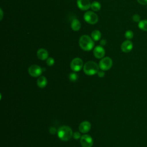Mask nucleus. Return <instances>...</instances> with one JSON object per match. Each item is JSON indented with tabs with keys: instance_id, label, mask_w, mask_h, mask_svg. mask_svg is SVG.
Returning a JSON list of instances; mask_svg holds the SVG:
<instances>
[{
	"instance_id": "1",
	"label": "nucleus",
	"mask_w": 147,
	"mask_h": 147,
	"mask_svg": "<svg viewBox=\"0 0 147 147\" xmlns=\"http://www.w3.org/2000/svg\"><path fill=\"white\" fill-rule=\"evenodd\" d=\"M79 44L81 49L83 51H90L94 48L95 43L91 37L87 34H84L80 37Z\"/></svg>"
},
{
	"instance_id": "2",
	"label": "nucleus",
	"mask_w": 147,
	"mask_h": 147,
	"mask_svg": "<svg viewBox=\"0 0 147 147\" xmlns=\"http://www.w3.org/2000/svg\"><path fill=\"white\" fill-rule=\"evenodd\" d=\"M57 136L61 140L67 141L71 138L73 132L69 126H62L57 130Z\"/></svg>"
},
{
	"instance_id": "3",
	"label": "nucleus",
	"mask_w": 147,
	"mask_h": 147,
	"mask_svg": "<svg viewBox=\"0 0 147 147\" xmlns=\"http://www.w3.org/2000/svg\"><path fill=\"white\" fill-rule=\"evenodd\" d=\"M99 65L93 61H88L86 62L83 66L84 72L89 76L94 75L99 71Z\"/></svg>"
},
{
	"instance_id": "4",
	"label": "nucleus",
	"mask_w": 147,
	"mask_h": 147,
	"mask_svg": "<svg viewBox=\"0 0 147 147\" xmlns=\"http://www.w3.org/2000/svg\"><path fill=\"white\" fill-rule=\"evenodd\" d=\"M83 18L86 22L91 25L95 24L98 21V15L92 11H86L83 16Z\"/></svg>"
},
{
	"instance_id": "5",
	"label": "nucleus",
	"mask_w": 147,
	"mask_h": 147,
	"mask_svg": "<svg viewBox=\"0 0 147 147\" xmlns=\"http://www.w3.org/2000/svg\"><path fill=\"white\" fill-rule=\"evenodd\" d=\"M113 65L112 59L109 57H105L101 59L99 63V68L103 71L110 69Z\"/></svg>"
},
{
	"instance_id": "6",
	"label": "nucleus",
	"mask_w": 147,
	"mask_h": 147,
	"mask_svg": "<svg viewBox=\"0 0 147 147\" xmlns=\"http://www.w3.org/2000/svg\"><path fill=\"white\" fill-rule=\"evenodd\" d=\"M83 66V61L79 57H76L72 59L70 64V67L71 69L74 72L80 71Z\"/></svg>"
},
{
	"instance_id": "7",
	"label": "nucleus",
	"mask_w": 147,
	"mask_h": 147,
	"mask_svg": "<svg viewBox=\"0 0 147 147\" xmlns=\"http://www.w3.org/2000/svg\"><path fill=\"white\" fill-rule=\"evenodd\" d=\"M42 72V68L38 65L33 64L28 68V73L32 77H39Z\"/></svg>"
},
{
	"instance_id": "8",
	"label": "nucleus",
	"mask_w": 147,
	"mask_h": 147,
	"mask_svg": "<svg viewBox=\"0 0 147 147\" xmlns=\"http://www.w3.org/2000/svg\"><path fill=\"white\" fill-rule=\"evenodd\" d=\"M80 144L82 147H92L93 145L92 138L88 134H84L80 138Z\"/></svg>"
},
{
	"instance_id": "9",
	"label": "nucleus",
	"mask_w": 147,
	"mask_h": 147,
	"mask_svg": "<svg viewBox=\"0 0 147 147\" xmlns=\"http://www.w3.org/2000/svg\"><path fill=\"white\" fill-rule=\"evenodd\" d=\"M77 6L79 9L83 11L88 10L91 7V2L90 0H77Z\"/></svg>"
},
{
	"instance_id": "10",
	"label": "nucleus",
	"mask_w": 147,
	"mask_h": 147,
	"mask_svg": "<svg viewBox=\"0 0 147 147\" xmlns=\"http://www.w3.org/2000/svg\"><path fill=\"white\" fill-rule=\"evenodd\" d=\"M94 56L97 59H102L105 55V50L101 45L95 47L93 51Z\"/></svg>"
},
{
	"instance_id": "11",
	"label": "nucleus",
	"mask_w": 147,
	"mask_h": 147,
	"mask_svg": "<svg viewBox=\"0 0 147 147\" xmlns=\"http://www.w3.org/2000/svg\"><path fill=\"white\" fill-rule=\"evenodd\" d=\"M133 48V44L131 41L127 40L123 41L121 46V49L123 52L129 53L130 52Z\"/></svg>"
},
{
	"instance_id": "12",
	"label": "nucleus",
	"mask_w": 147,
	"mask_h": 147,
	"mask_svg": "<svg viewBox=\"0 0 147 147\" xmlns=\"http://www.w3.org/2000/svg\"><path fill=\"white\" fill-rule=\"evenodd\" d=\"M91 127V123L87 121H83L79 126V130L83 133H86L88 132Z\"/></svg>"
},
{
	"instance_id": "13",
	"label": "nucleus",
	"mask_w": 147,
	"mask_h": 147,
	"mask_svg": "<svg viewBox=\"0 0 147 147\" xmlns=\"http://www.w3.org/2000/svg\"><path fill=\"white\" fill-rule=\"evenodd\" d=\"M37 56L40 60H47L48 58V52L45 49L40 48L37 52Z\"/></svg>"
},
{
	"instance_id": "14",
	"label": "nucleus",
	"mask_w": 147,
	"mask_h": 147,
	"mask_svg": "<svg viewBox=\"0 0 147 147\" xmlns=\"http://www.w3.org/2000/svg\"><path fill=\"white\" fill-rule=\"evenodd\" d=\"M47 84V79L44 76H40L37 80V85L40 88H44Z\"/></svg>"
},
{
	"instance_id": "15",
	"label": "nucleus",
	"mask_w": 147,
	"mask_h": 147,
	"mask_svg": "<svg viewBox=\"0 0 147 147\" xmlns=\"http://www.w3.org/2000/svg\"><path fill=\"white\" fill-rule=\"evenodd\" d=\"M81 23L76 18L74 19L71 24V29L74 30V31H78L80 28H81Z\"/></svg>"
},
{
	"instance_id": "16",
	"label": "nucleus",
	"mask_w": 147,
	"mask_h": 147,
	"mask_svg": "<svg viewBox=\"0 0 147 147\" xmlns=\"http://www.w3.org/2000/svg\"><path fill=\"white\" fill-rule=\"evenodd\" d=\"M102 36L101 32L99 30H94L91 34V37L94 41H98L100 40Z\"/></svg>"
},
{
	"instance_id": "17",
	"label": "nucleus",
	"mask_w": 147,
	"mask_h": 147,
	"mask_svg": "<svg viewBox=\"0 0 147 147\" xmlns=\"http://www.w3.org/2000/svg\"><path fill=\"white\" fill-rule=\"evenodd\" d=\"M101 8L100 3L98 1H94L91 4V9L94 11H99Z\"/></svg>"
},
{
	"instance_id": "18",
	"label": "nucleus",
	"mask_w": 147,
	"mask_h": 147,
	"mask_svg": "<svg viewBox=\"0 0 147 147\" xmlns=\"http://www.w3.org/2000/svg\"><path fill=\"white\" fill-rule=\"evenodd\" d=\"M138 28L144 31H147V20H141L138 24Z\"/></svg>"
},
{
	"instance_id": "19",
	"label": "nucleus",
	"mask_w": 147,
	"mask_h": 147,
	"mask_svg": "<svg viewBox=\"0 0 147 147\" xmlns=\"http://www.w3.org/2000/svg\"><path fill=\"white\" fill-rule=\"evenodd\" d=\"M134 36V33L131 30H126L125 33V37L127 40H130Z\"/></svg>"
},
{
	"instance_id": "20",
	"label": "nucleus",
	"mask_w": 147,
	"mask_h": 147,
	"mask_svg": "<svg viewBox=\"0 0 147 147\" xmlns=\"http://www.w3.org/2000/svg\"><path fill=\"white\" fill-rule=\"evenodd\" d=\"M78 79V76L75 72H72L69 75V79L71 82H76Z\"/></svg>"
},
{
	"instance_id": "21",
	"label": "nucleus",
	"mask_w": 147,
	"mask_h": 147,
	"mask_svg": "<svg viewBox=\"0 0 147 147\" xmlns=\"http://www.w3.org/2000/svg\"><path fill=\"white\" fill-rule=\"evenodd\" d=\"M46 63L48 66H52L55 63V60L53 57H48L46 60Z\"/></svg>"
},
{
	"instance_id": "22",
	"label": "nucleus",
	"mask_w": 147,
	"mask_h": 147,
	"mask_svg": "<svg viewBox=\"0 0 147 147\" xmlns=\"http://www.w3.org/2000/svg\"><path fill=\"white\" fill-rule=\"evenodd\" d=\"M140 18H141L140 16L138 14H134V15L133 16V17H132V20H133V21L134 22H139L141 21V20H140Z\"/></svg>"
},
{
	"instance_id": "23",
	"label": "nucleus",
	"mask_w": 147,
	"mask_h": 147,
	"mask_svg": "<svg viewBox=\"0 0 147 147\" xmlns=\"http://www.w3.org/2000/svg\"><path fill=\"white\" fill-rule=\"evenodd\" d=\"M72 137H74V138L75 140H78L79 138H81V135H80V133L78 131H75L74 133H73V136Z\"/></svg>"
},
{
	"instance_id": "24",
	"label": "nucleus",
	"mask_w": 147,
	"mask_h": 147,
	"mask_svg": "<svg viewBox=\"0 0 147 147\" xmlns=\"http://www.w3.org/2000/svg\"><path fill=\"white\" fill-rule=\"evenodd\" d=\"M97 75H98V76L99 78H103V77L105 76V73L104 71H103V70L101 69V70H100V71H99L98 72Z\"/></svg>"
},
{
	"instance_id": "25",
	"label": "nucleus",
	"mask_w": 147,
	"mask_h": 147,
	"mask_svg": "<svg viewBox=\"0 0 147 147\" xmlns=\"http://www.w3.org/2000/svg\"><path fill=\"white\" fill-rule=\"evenodd\" d=\"M49 133L51 134H55L56 133V129L55 127H51L49 128Z\"/></svg>"
},
{
	"instance_id": "26",
	"label": "nucleus",
	"mask_w": 147,
	"mask_h": 147,
	"mask_svg": "<svg viewBox=\"0 0 147 147\" xmlns=\"http://www.w3.org/2000/svg\"><path fill=\"white\" fill-rule=\"evenodd\" d=\"M137 2L142 5H147V0H137Z\"/></svg>"
},
{
	"instance_id": "27",
	"label": "nucleus",
	"mask_w": 147,
	"mask_h": 147,
	"mask_svg": "<svg viewBox=\"0 0 147 147\" xmlns=\"http://www.w3.org/2000/svg\"><path fill=\"white\" fill-rule=\"evenodd\" d=\"M106 40H104V39H102V40H101L100 41V45L101 46H104V45H105L106 44Z\"/></svg>"
},
{
	"instance_id": "28",
	"label": "nucleus",
	"mask_w": 147,
	"mask_h": 147,
	"mask_svg": "<svg viewBox=\"0 0 147 147\" xmlns=\"http://www.w3.org/2000/svg\"><path fill=\"white\" fill-rule=\"evenodd\" d=\"M0 11H1V18H0V20H2V18H3V11H2V9H0Z\"/></svg>"
},
{
	"instance_id": "29",
	"label": "nucleus",
	"mask_w": 147,
	"mask_h": 147,
	"mask_svg": "<svg viewBox=\"0 0 147 147\" xmlns=\"http://www.w3.org/2000/svg\"><path fill=\"white\" fill-rule=\"evenodd\" d=\"M146 6H147V5H146Z\"/></svg>"
}]
</instances>
